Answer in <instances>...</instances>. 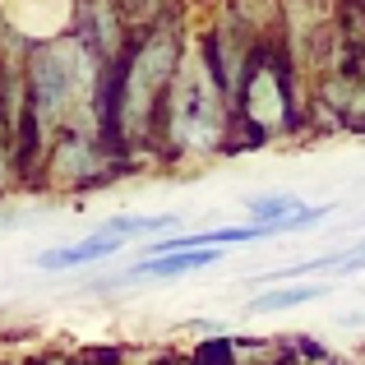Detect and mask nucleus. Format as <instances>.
Wrapping results in <instances>:
<instances>
[{"label":"nucleus","instance_id":"f257e3e1","mask_svg":"<svg viewBox=\"0 0 365 365\" xmlns=\"http://www.w3.org/2000/svg\"><path fill=\"white\" fill-rule=\"evenodd\" d=\"M33 93H37V120L51 130L70 116V107H88L93 98V61L79 42H56L33 61Z\"/></svg>","mask_w":365,"mask_h":365},{"label":"nucleus","instance_id":"f03ea898","mask_svg":"<svg viewBox=\"0 0 365 365\" xmlns=\"http://www.w3.org/2000/svg\"><path fill=\"white\" fill-rule=\"evenodd\" d=\"M171 134L185 148H208L222 134V98L199 56H190L176 79V107H171Z\"/></svg>","mask_w":365,"mask_h":365},{"label":"nucleus","instance_id":"7ed1b4c3","mask_svg":"<svg viewBox=\"0 0 365 365\" xmlns=\"http://www.w3.org/2000/svg\"><path fill=\"white\" fill-rule=\"evenodd\" d=\"M171 61H176V42L171 37H153L139 51V61L130 70V83H125V130H139V116H148L153 93L171 74Z\"/></svg>","mask_w":365,"mask_h":365},{"label":"nucleus","instance_id":"20e7f679","mask_svg":"<svg viewBox=\"0 0 365 365\" xmlns=\"http://www.w3.org/2000/svg\"><path fill=\"white\" fill-rule=\"evenodd\" d=\"M5 14L14 19L19 33L56 37L70 24V0H5Z\"/></svg>","mask_w":365,"mask_h":365},{"label":"nucleus","instance_id":"39448f33","mask_svg":"<svg viewBox=\"0 0 365 365\" xmlns=\"http://www.w3.org/2000/svg\"><path fill=\"white\" fill-rule=\"evenodd\" d=\"M111 250H120V236L102 227V232H93L88 241H79V245H61V250L37 255V268H79V264H93V259H107Z\"/></svg>","mask_w":365,"mask_h":365},{"label":"nucleus","instance_id":"423d86ee","mask_svg":"<svg viewBox=\"0 0 365 365\" xmlns=\"http://www.w3.org/2000/svg\"><path fill=\"white\" fill-rule=\"evenodd\" d=\"M217 255H222V250H180V255H167V259H139L134 273H143V277H180V273L208 268Z\"/></svg>","mask_w":365,"mask_h":365},{"label":"nucleus","instance_id":"0eeeda50","mask_svg":"<svg viewBox=\"0 0 365 365\" xmlns=\"http://www.w3.org/2000/svg\"><path fill=\"white\" fill-rule=\"evenodd\" d=\"M301 199H292V195H264V199H255L250 204V227H268V232H287L292 227V217L301 213Z\"/></svg>","mask_w":365,"mask_h":365},{"label":"nucleus","instance_id":"6e6552de","mask_svg":"<svg viewBox=\"0 0 365 365\" xmlns=\"http://www.w3.org/2000/svg\"><path fill=\"white\" fill-rule=\"evenodd\" d=\"M250 116L259 125H277L282 120V93H277L273 70H259L255 83H250Z\"/></svg>","mask_w":365,"mask_h":365},{"label":"nucleus","instance_id":"1a4fd4ad","mask_svg":"<svg viewBox=\"0 0 365 365\" xmlns=\"http://www.w3.org/2000/svg\"><path fill=\"white\" fill-rule=\"evenodd\" d=\"M329 292V282H310V287H282V292H264L250 301V310L255 314H273V310H292V305H305L314 301V296Z\"/></svg>","mask_w":365,"mask_h":365},{"label":"nucleus","instance_id":"9d476101","mask_svg":"<svg viewBox=\"0 0 365 365\" xmlns=\"http://www.w3.org/2000/svg\"><path fill=\"white\" fill-rule=\"evenodd\" d=\"M162 227H171V217H111L107 232H116V236H134V232H162Z\"/></svg>","mask_w":365,"mask_h":365},{"label":"nucleus","instance_id":"9b49d317","mask_svg":"<svg viewBox=\"0 0 365 365\" xmlns=\"http://www.w3.org/2000/svg\"><path fill=\"white\" fill-rule=\"evenodd\" d=\"M356 268H365V241H361L356 250H347V255H342V268H338V273H356Z\"/></svg>","mask_w":365,"mask_h":365}]
</instances>
